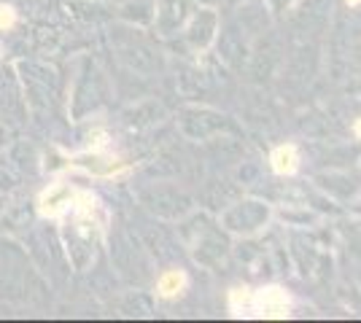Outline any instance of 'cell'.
I'll use <instances>...</instances> for the list:
<instances>
[{"mask_svg": "<svg viewBox=\"0 0 361 323\" xmlns=\"http://www.w3.org/2000/svg\"><path fill=\"white\" fill-rule=\"evenodd\" d=\"M229 308L235 310V315H240L243 310H256V315L262 318H286L291 299L283 289H259V291H248V289H235L229 293Z\"/></svg>", "mask_w": 361, "mask_h": 323, "instance_id": "obj_1", "label": "cell"}, {"mask_svg": "<svg viewBox=\"0 0 361 323\" xmlns=\"http://www.w3.org/2000/svg\"><path fill=\"white\" fill-rule=\"evenodd\" d=\"M73 202V191L65 186H51L41 197V213L44 215H60L65 208H71Z\"/></svg>", "mask_w": 361, "mask_h": 323, "instance_id": "obj_2", "label": "cell"}, {"mask_svg": "<svg viewBox=\"0 0 361 323\" xmlns=\"http://www.w3.org/2000/svg\"><path fill=\"white\" fill-rule=\"evenodd\" d=\"M270 162H272V170L278 175H291V172H297V167H300V154H297L294 146H278L272 151Z\"/></svg>", "mask_w": 361, "mask_h": 323, "instance_id": "obj_3", "label": "cell"}, {"mask_svg": "<svg viewBox=\"0 0 361 323\" xmlns=\"http://www.w3.org/2000/svg\"><path fill=\"white\" fill-rule=\"evenodd\" d=\"M186 283H189V280H186V275H183V272H178V270H173V272H165V275L159 277L157 291H159V296H165V299H173V296L183 293Z\"/></svg>", "mask_w": 361, "mask_h": 323, "instance_id": "obj_4", "label": "cell"}, {"mask_svg": "<svg viewBox=\"0 0 361 323\" xmlns=\"http://www.w3.org/2000/svg\"><path fill=\"white\" fill-rule=\"evenodd\" d=\"M14 8L11 6H0V30H6V27H11L14 25Z\"/></svg>", "mask_w": 361, "mask_h": 323, "instance_id": "obj_5", "label": "cell"}, {"mask_svg": "<svg viewBox=\"0 0 361 323\" xmlns=\"http://www.w3.org/2000/svg\"><path fill=\"white\" fill-rule=\"evenodd\" d=\"M353 132H356V138H361V119L356 124H353Z\"/></svg>", "mask_w": 361, "mask_h": 323, "instance_id": "obj_6", "label": "cell"}, {"mask_svg": "<svg viewBox=\"0 0 361 323\" xmlns=\"http://www.w3.org/2000/svg\"><path fill=\"white\" fill-rule=\"evenodd\" d=\"M348 6H361V0H345Z\"/></svg>", "mask_w": 361, "mask_h": 323, "instance_id": "obj_7", "label": "cell"}]
</instances>
